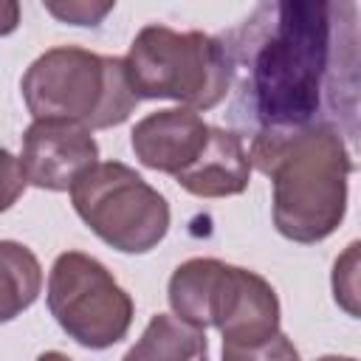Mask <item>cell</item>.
<instances>
[{
    "mask_svg": "<svg viewBox=\"0 0 361 361\" xmlns=\"http://www.w3.org/2000/svg\"><path fill=\"white\" fill-rule=\"evenodd\" d=\"M251 161L240 133L226 127H209V141L197 161L186 166L175 180L195 197H231L248 189Z\"/></svg>",
    "mask_w": 361,
    "mask_h": 361,
    "instance_id": "cell-10",
    "label": "cell"
},
{
    "mask_svg": "<svg viewBox=\"0 0 361 361\" xmlns=\"http://www.w3.org/2000/svg\"><path fill=\"white\" fill-rule=\"evenodd\" d=\"M209 127L212 124L189 107H166L135 121L130 147L147 169L175 178L197 161L209 141Z\"/></svg>",
    "mask_w": 361,
    "mask_h": 361,
    "instance_id": "cell-8",
    "label": "cell"
},
{
    "mask_svg": "<svg viewBox=\"0 0 361 361\" xmlns=\"http://www.w3.org/2000/svg\"><path fill=\"white\" fill-rule=\"evenodd\" d=\"M223 361H299V350L279 330L257 344H223Z\"/></svg>",
    "mask_w": 361,
    "mask_h": 361,
    "instance_id": "cell-14",
    "label": "cell"
},
{
    "mask_svg": "<svg viewBox=\"0 0 361 361\" xmlns=\"http://www.w3.org/2000/svg\"><path fill=\"white\" fill-rule=\"evenodd\" d=\"M48 310L68 338L87 350H107L130 333L135 305L104 262L85 251H65L48 274Z\"/></svg>",
    "mask_w": 361,
    "mask_h": 361,
    "instance_id": "cell-6",
    "label": "cell"
},
{
    "mask_svg": "<svg viewBox=\"0 0 361 361\" xmlns=\"http://www.w3.org/2000/svg\"><path fill=\"white\" fill-rule=\"evenodd\" d=\"M37 361H73V358L65 355V353H59V350H45V353L37 355Z\"/></svg>",
    "mask_w": 361,
    "mask_h": 361,
    "instance_id": "cell-19",
    "label": "cell"
},
{
    "mask_svg": "<svg viewBox=\"0 0 361 361\" xmlns=\"http://www.w3.org/2000/svg\"><path fill=\"white\" fill-rule=\"evenodd\" d=\"M226 268H228V262L214 259V257H192V259L180 262L172 271L169 288H166L172 316H178L180 322H186L197 330L212 327Z\"/></svg>",
    "mask_w": 361,
    "mask_h": 361,
    "instance_id": "cell-11",
    "label": "cell"
},
{
    "mask_svg": "<svg viewBox=\"0 0 361 361\" xmlns=\"http://www.w3.org/2000/svg\"><path fill=\"white\" fill-rule=\"evenodd\" d=\"M20 25V3L0 0V37H8Z\"/></svg>",
    "mask_w": 361,
    "mask_h": 361,
    "instance_id": "cell-18",
    "label": "cell"
},
{
    "mask_svg": "<svg viewBox=\"0 0 361 361\" xmlns=\"http://www.w3.org/2000/svg\"><path fill=\"white\" fill-rule=\"evenodd\" d=\"M121 361H209L206 333L172 313H155Z\"/></svg>",
    "mask_w": 361,
    "mask_h": 361,
    "instance_id": "cell-12",
    "label": "cell"
},
{
    "mask_svg": "<svg viewBox=\"0 0 361 361\" xmlns=\"http://www.w3.org/2000/svg\"><path fill=\"white\" fill-rule=\"evenodd\" d=\"M353 3H259L223 42L231 65L234 118L251 133L307 127L330 87L338 42L353 37Z\"/></svg>",
    "mask_w": 361,
    "mask_h": 361,
    "instance_id": "cell-1",
    "label": "cell"
},
{
    "mask_svg": "<svg viewBox=\"0 0 361 361\" xmlns=\"http://www.w3.org/2000/svg\"><path fill=\"white\" fill-rule=\"evenodd\" d=\"M99 161V144L93 133L73 121L39 118L23 133L20 164L25 180L37 189L68 192L73 180Z\"/></svg>",
    "mask_w": 361,
    "mask_h": 361,
    "instance_id": "cell-7",
    "label": "cell"
},
{
    "mask_svg": "<svg viewBox=\"0 0 361 361\" xmlns=\"http://www.w3.org/2000/svg\"><path fill=\"white\" fill-rule=\"evenodd\" d=\"M316 361H355L353 355H322V358H316Z\"/></svg>",
    "mask_w": 361,
    "mask_h": 361,
    "instance_id": "cell-20",
    "label": "cell"
},
{
    "mask_svg": "<svg viewBox=\"0 0 361 361\" xmlns=\"http://www.w3.org/2000/svg\"><path fill=\"white\" fill-rule=\"evenodd\" d=\"M25 186H28V180H25L20 158L11 155L6 147H0V214L8 212L20 200Z\"/></svg>",
    "mask_w": 361,
    "mask_h": 361,
    "instance_id": "cell-17",
    "label": "cell"
},
{
    "mask_svg": "<svg viewBox=\"0 0 361 361\" xmlns=\"http://www.w3.org/2000/svg\"><path fill=\"white\" fill-rule=\"evenodd\" d=\"M20 90L34 121H73L90 133L124 124L138 104L124 59L79 45H56L39 54L25 68Z\"/></svg>",
    "mask_w": 361,
    "mask_h": 361,
    "instance_id": "cell-3",
    "label": "cell"
},
{
    "mask_svg": "<svg viewBox=\"0 0 361 361\" xmlns=\"http://www.w3.org/2000/svg\"><path fill=\"white\" fill-rule=\"evenodd\" d=\"M116 3H82V0H71V3H45V11L54 14L62 23L71 25H99Z\"/></svg>",
    "mask_w": 361,
    "mask_h": 361,
    "instance_id": "cell-16",
    "label": "cell"
},
{
    "mask_svg": "<svg viewBox=\"0 0 361 361\" xmlns=\"http://www.w3.org/2000/svg\"><path fill=\"white\" fill-rule=\"evenodd\" d=\"M212 327L223 344H257L279 333V299L274 285L257 271L228 265Z\"/></svg>",
    "mask_w": 361,
    "mask_h": 361,
    "instance_id": "cell-9",
    "label": "cell"
},
{
    "mask_svg": "<svg viewBox=\"0 0 361 361\" xmlns=\"http://www.w3.org/2000/svg\"><path fill=\"white\" fill-rule=\"evenodd\" d=\"M358 243H350L333 265V296L350 316H358Z\"/></svg>",
    "mask_w": 361,
    "mask_h": 361,
    "instance_id": "cell-15",
    "label": "cell"
},
{
    "mask_svg": "<svg viewBox=\"0 0 361 361\" xmlns=\"http://www.w3.org/2000/svg\"><path fill=\"white\" fill-rule=\"evenodd\" d=\"M68 192L82 223L121 254H147L169 231L166 197L121 161H96Z\"/></svg>",
    "mask_w": 361,
    "mask_h": 361,
    "instance_id": "cell-5",
    "label": "cell"
},
{
    "mask_svg": "<svg viewBox=\"0 0 361 361\" xmlns=\"http://www.w3.org/2000/svg\"><path fill=\"white\" fill-rule=\"evenodd\" d=\"M121 59L138 102L169 99L197 113L217 107L231 90L228 54L203 31L144 25Z\"/></svg>",
    "mask_w": 361,
    "mask_h": 361,
    "instance_id": "cell-4",
    "label": "cell"
},
{
    "mask_svg": "<svg viewBox=\"0 0 361 361\" xmlns=\"http://www.w3.org/2000/svg\"><path fill=\"white\" fill-rule=\"evenodd\" d=\"M248 161L271 178L274 226L285 240L313 245L341 226L353 158L338 127L313 121L299 130L257 133Z\"/></svg>",
    "mask_w": 361,
    "mask_h": 361,
    "instance_id": "cell-2",
    "label": "cell"
},
{
    "mask_svg": "<svg viewBox=\"0 0 361 361\" xmlns=\"http://www.w3.org/2000/svg\"><path fill=\"white\" fill-rule=\"evenodd\" d=\"M39 290L42 265L37 254L17 240H0V324L28 310Z\"/></svg>",
    "mask_w": 361,
    "mask_h": 361,
    "instance_id": "cell-13",
    "label": "cell"
}]
</instances>
